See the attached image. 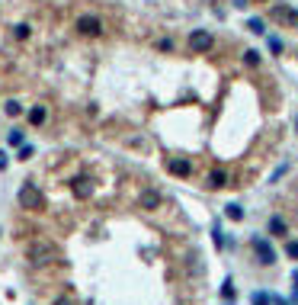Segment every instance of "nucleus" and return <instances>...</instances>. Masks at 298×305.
I'll return each mask as SVG.
<instances>
[{"label": "nucleus", "instance_id": "1", "mask_svg": "<svg viewBox=\"0 0 298 305\" xmlns=\"http://www.w3.org/2000/svg\"><path fill=\"white\" fill-rule=\"evenodd\" d=\"M58 247L51 241H29L26 244V260L32 263V267H49V263L58 260Z\"/></svg>", "mask_w": 298, "mask_h": 305}, {"label": "nucleus", "instance_id": "2", "mask_svg": "<svg viewBox=\"0 0 298 305\" xmlns=\"http://www.w3.org/2000/svg\"><path fill=\"white\" fill-rule=\"evenodd\" d=\"M16 199H19L23 209H32V212H42L45 209V196H42V189H39L36 183H23L19 193H16Z\"/></svg>", "mask_w": 298, "mask_h": 305}, {"label": "nucleus", "instance_id": "3", "mask_svg": "<svg viewBox=\"0 0 298 305\" xmlns=\"http://www.w3.org/2000/svg\"><path fill=\"white\" fill-rule=\"evenodd\" d=\"M208 49H212V32L208 29H193L189 32V52H193V55H205Z\"/></svg>", "mask_w": 298, "mask_h": 305}, {"label": "nucleus", "instance_id": "4", "mask_svg": "<svg viewBox=\"0 0 298 305\" xmlns=\"http://www.w3.org/2000/svg\"><path fill=\"white\" fill-rule=\"evenodd\" d=\"M269 16H273L276 23H282L286 29H298V10L295 6H273Z\"/></svg>", "mask_w": 298, "mask_h": 305}, {"label": "nucleus", "instance_id": "5", "mask_svg": "<svg viewBox=\"0 0 298 305\" xmlns=\"http://www.w3.org/2000/svg\"><path fill=\"white\" fill-rule=\"evenodd\" d=\"M253 254L260 257L263 267H273V263H276V250H273V244H269L266 238H256V235H253Z\"/></svg>", "mask_w": 298, "mask_h": 305}, {"label": "nucleus", "instance_id": "6", "mask_svg": "<svg viewBox=\"0 0 298 305\" xmlns=\"http://www.w3.org/2000/svg\"><path fill=\"white\" fill-rule=\"evenodd\" d=\"M77 32H80V36H99V32H103V19L93 16V13L77 16Z\"/></svg>", "mask_w": 298, "mask_h": 305}, {"label": "nucleus", "instance_id": "7", "mask_svg": "<svg viewBox=\"0 0 298 305\" xmlns=\"http://www.w3.org/2000/svg\"><path fill=\"white\" fill-rule=\"evenodd\" d=\"M74 196H77V199H90L93 196V180L90 177H77L74 180Z\"/></svg>", "mask_w": 298, "mask_h": 305}, {"label": "nucleus", "instance_id": "8", "mask_svg": "<svg viewBox=\"0 0 298 305\" xmlns=\"http://www.w3.org/2000/svg\"><path fill=\"white\" fill-rule=\"evenodd\" d=\"M157 206H160V193H157V189H145V193H141V209L154 212Z\"/></svg>", "mask_w": 298, "mask_h": 305}, {"label": "nucleus", "instance_id": "9", "mask_svg": "<svg viewBox=\"0 0 298 305\" xmlns=\"http://www.w3.org/2000/svg\"><path fill=\"white\" fill-rule=\"evenodd\" d=\"M208 186H212V189H221V186H228V174L221 171V167H215V171L208 174Z\"/></svg>", "mask_w": 298, "mask_h": 305}, {"label": "nucleus", "instance_id": "10", "mask_svg": "<svg viewBox=\"0 0 298 305\" xmlns=\"http://www.w3.org/2000/svg\"><path fill=\"white\" fill-rule=\"evenodd\" d=\"M189 171H193V164H189L186 158H180V161H170V174H177V177H189Z\"/></svg>", "mask_w": 298, "mask_h": 305}, {"label": "nucleus", "instance_id": "11", "mask_svg": "<svg viewBox=\"0 0 298 305\" xmlns=\"http://www.w3.org/2000/svg\"><path fill=\"white\" fill-rule=\"evenodd\" d=\"M289 228H286V222L279 219V215H273V219H269V235H276V238H282V235H286Z\"/></svg>", "mask_w": 298, "mask_h": 305}, {"label": "nucleus", "instance_id": "12", "mask_svg": "<svg viewBox=\"0 0 298 305\" xmlns=\"http://www.w3.org/2000/svg\"><path fill=\"white\" fill-rule=\"evenodd\" d=\"M45 116H49V113H45V106H32V110H29V122H32V125H42Z\"/></svg>", "mask_w": 298, "mask_h": 305}, {"label": "nucleus", "instance_id": "13", "mask_svg": "<svg viewBox=\"0 0 298 305\" xmlns=\"http://www.w3.org/2000/svg\"><path fill=\"white\" fill-rule=\"evenodd\" d=\"M225 215H228L231 222H241V219H244V209L238 206V202H228V206H225Z\"/></svg>", "mask_w": 298, "mask_h": 305}, {"label": "nucleus", "instance_id": "14", "mask_svg": "<svg viewBox=\"0 0 298 305\" xmlns=\"http://www.w3.org/2000/svg\"><path fill=\"white\" fill-rule=\"evenodd\" d=\"M276 299H273V296H269V293H263V289H260V293H253V296H250V305H273Z\"/></svg>", "mask_w": 298, "mask_h": 305}, {"label": "nucleus", "instance_id": "15", "mask_svg": "<svg viewBox=\"0 0 298 305\" xmlns=\"http://www.w3.org/2000/svg\"><path fill=\"white\" fill-rule=\"evenodd\" d=\"M221 299H225V302H234V280H231V276L221 283Z\"/></svg>", "mask_w": 298, "mask_h": 305}, {"label": "nucleus", "instance_id": "16", "mask_svg": "<svg viewBox=\"0 0 298 305\" xmlns=\"http://www.w3.org/2000/svg\"><path fill=\"white\" fill-rule=\"evenodd\" d=\"M260 61H263V55L256 49H250V52H244V64H250V67H260Z\"/></svg>", "mask_w": 298, "mask_h": 305}, {"label": "nucleus", "instance_id": "17", "mask_svg": "<svg viewBox=\"0 0 298 305\" xmlns=\"http://www.w3.org/2000/svg\"><path fill=\"white\" fill-rule=\"evenodd\" d=\"M13 36H16V39H29V36H32V29H29L26 23H19V26H13Z\"/></svg>", "mask_w": 298, "mask_h": 305}, {"label": "nucleus", "instance_id": "18", "mask_svg": "<svg viewBox=\"0 0 298 305\" xmlns=\"http://www.w3.org/2000/svg\"><path fill=\"white\" fill-rule=\"evenodd\" d=\"M6 116H23V106L16 100H6Z\"/></svg>", "mask_w": 298, "mask_h": 305}, {"label": "nucleus", "instance_id": "19", "mask_svg": "<svg viewBox=\"0 0 298 305\" xmlns=\"http://www.w3.org/2000/svg\"><path fill=\"white\" fill-rule=\"evenodd\" d=\"M247 29H250V32H256V36H260V32H266V29H263V19H260V16H253V19H250V23H247Z\"/></svg>", "mask_w": 298, "mask_h": 305}, {"label": "nucleus", "instance_id": "20", "mask_svg": "<svg viewBox=\"0 0 298 305\" xmlns=\"http://www.w3.org/2000/svg\"><path fill=\"white\" fill-rule=\"evenodd\" d=\"M212 238H215V247H218V250L225 247V235H221V225H215V228H212Z\"/></svg>", "mask_w": 298, "mask_h": 305}, {"label": "nucleus", "instance_id": "21", "mask_svg": "<svg viewBox=\"0 0 298 305\" xmlns=\"http://www.w3.org/2000/svg\"><path fill=\"white\" fill-rule=\"evenodd\" d=\"M286 254L292 257V260H298V241H289L286 244Z\"/></svg>", "mask_w": 298, "mask_h": 305}, {"label": "nucleus", "instance_id": "22", "mask_svg": "<svg viewBox=\"0 0 298 305\" xmlns=\"http://www.w3.org/2000/svg\"><path fill=\"white\" fill-rule=\"evenodd\" d=\"M32 151H36V148H32V145H19V161L32 158Z\"/></svg>", "mask_w": 298, "mask_h": 305}, {"label": "nucleus", "instance_id": "23", "mask_svg": "<svg viewBox=\"0 0 298 305\" xmlns=\"http://www.w3.org/2000/svg\"><path fill=\"white\" fill-rule=\"evenodd\" d=\"M10 145H23V132H19V128L10 132Z\"/></svg>", "mask_w": 298, "mask_h": 305}, {"label": "nucleus", "instance_id": "24", "mask_svg": "<svg viewBox=\"0 0 298 305\" xmlns=\"http://www.w3.org/2000/svg\"><path fill=\"white\" fill-rule=\"evenodd\" d=\"M289 171V164H282V167H276V171H273V177H269V183H276V180H279L282 177V174H286Z\"/></svg>", "mask_w": 298, "mask_h": 305}, {"label": "nucleus", "instance_id": "25", "mask_svg": "<svg viewBox=\"0 0 298 305\" xmlns=\"http://www.w3.org/2000/svg\"><path fill=\"white\" fill-rule=\"evenodd\" d=\"M55 305H77V302H74V296H58Z\"/></svg>", "mask_w": 298, "mask_h": 305}, {"label": "nucleus", "instance_id": "26", "mask_svg": "<svg viewBox=\"0 0 298 305\" xmlns=\"http://www.w3.org/2000/svg\"><path fill=\"white\" fill-rule=\"evenodd\" d=\"M6 164H10V158H6V151H0V171H6Z\"/></svg>", "mask_w": 298, "mask_h": 305}, {"label": "nucleus", "instance_id": "27", "mask_svg": "<svg viewBox=\"0 0 298 305\" xmlns=\"http://www.w3.org/2000/svg\"><path fill=\"white\" fill-rule=\"evenodd\" d=\"M292 283H295V305H298V270L292 273Z\"/></svg>", "mask_w": 298, "mask_h": 305}, {"label": "nucleus", "instance_id": "28", "mask_svg": "<svg viewBox=\"0 0 298 305\" xmlns=\"http://www.w3.org/2000/svg\"><path fill=\"white\" fill-rule=\"evenodd\" d=\"M273 305H289V302H282V299H276V302H273Z\"/></svg>", "mask_w": 298, "mask_h": 305}, {"label": "nucleus", "instance_id": "29", "mask_svg": "<svg viewBox=\"0 0 298 305\" xmlns=\"http://www.w3.org/2000/svg\"><path fill=\"white\" fill-rule=\"evenodd\" d=\"M295 132H298V119H295Z\"/></svg>", "mask_w": 298, "mask_h": 305}]
</instances>
